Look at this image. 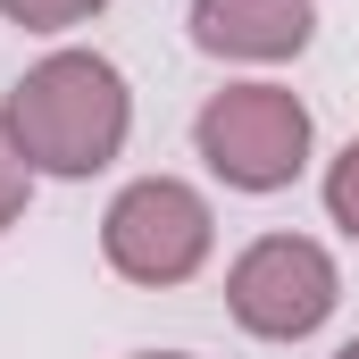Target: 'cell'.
Here are the masks:
<instances>
[{
    "label": "cell",
    "mask_w": 359,
    "mask_h": 359,
    "mask_svg": "<svg viewBox=\"0 0 359 359\" xmlns=\"http://www.w3.org/2000/svg\"><path fill=\"white\" fill-rule=\"evenodd\" d=\"M100 8H109V0H0V17L25 25V34H67V25H84Z\"/></svg>",
    "instance_id": "cell-6"
},
{
    "label": "cell",
    "mask_w": 359,
    "mask_h": 359,
    "mask_svg": "<svg viewBox=\"0 0 359 359\" xmlns=\"http://www.w3.org/2000/svg\"><path fill=\"white\" fill-rule=\"evenodd\" d=\"M0 126H8V142L25 151L34 176L84 184V176H100V168L126 151V134H134V92L117 76V59H100V50H50V59H34V67L8 84Z\"/></svg>",
    "instance_id": "cell-1"
},
{
    "label": "cell",
    "mask_w": 359,
    "mask_h": 359,
    "mask_svg": "<svg viewBox=\"0 0 359 359\" xmlns=\"http://www.w3.org/2000/svg\"><path fill=\"white\" fill-rule=\"evenodd\" d=\"M326 217L359 243V134L334 151V168H326Z\"/></svg>",
    "instance_id": "cell-7"
},
{
    "label": "cell",
    "mask_w": 359,
    "mask_h": 359,
    "mask_svg": "<svg viewBox=\"0 0 359 359\" xmlns=\"http://www.w3.org/2000/svg\"><path fill=\"white\" fill-rule=\"evenodd\" d=\"M25 201H34V168H25V151L8 142V126H0V234L25 217Z\"/></svg>",
    "instance_id": "cell-8"
},
{
    "label": "cell",
    "mask_w": 359,
    "mask_h": 359,
    "mask_svg": "<svg viewBox=\"0 0 359 359\" xmlns=\"http://www.w3.org/2000/svg\"><path fill=\"white\" fill-rule=\"evenodd\" d=\"M309 142H318L309 100L284 84H226L192 117V151L226 192H284L309 168Z\"/></svg>",
    "instance_id": "cell-2"
},
{
    "label": "cell",
    "mask_w": 359,
    "mask_h": 359,
    "mask_svg": "<svg viewBox=\"0 0 359 359\" xmlns=\"http://www.w3.org/2000/svg\"><path fill=\"white\" fill-rule=\"evenodd\" d=\"M343 309V268L309 234H259L226 268V318L251 343H309Z\"/></svg>",
    "instance_id": "cell-4"
},
{
    "label": "cell",
    "mask_w": 359,
    "mask_h": 359,
    "mask_svg": "<svg viewBox=\"0 0 359 359\" xmlns=\"http://www.w3.org/2000/svg\"><path fill=\"white\" fill-rule=\"evenodd\" d=\"M134 359H192V351H134Z\"/></svg>",
    "instance_id": "cell-9"
},
{
    "label": "cell",
    "mask_w": 359,
    "mask_h": 359,
    "mask_svg": "<svg viewBox=\"0 0 359 359\" xmlns=\"http://www.w3.org/2000/svg\"><path fill=\"white\" fill-rule=\"evenodd\" d=\"M334 359H359V334H351V343H343V351H334Z\"/></svg>",
    "instance_id": "cell-10"
},
{
    "label": "cell",
    "mask_w": 359,
    "mask_h": 359,
    "mask_svg": "<svg viewBox=\"0 0 359 359\" xmlns=\"http://www.w3.org/2000/svg\"><path fill=\"white\" fill-rule=\"evenodd\" d=\"M209 251H217V209L184 176H134L100 217V259L142 292L192 284L209 268Z\"/></svg>",
    "instance_id": "cell-3"
},
{
    "label": "cell",
    "mask_w": 359,
    "mask_h": 359,
    "mask_svg": "<svg viewBox=\"0 0 359 359\" xmlns=\"http://www.w3.org/2000/svg\"><path fill=\"white\" fill-rule=\"evenodd\" d=\"M192 50L234 67H284L318 34V0H192Z\"/></svg>",
    "instance_id": "cell-5"
}]
</instances>
